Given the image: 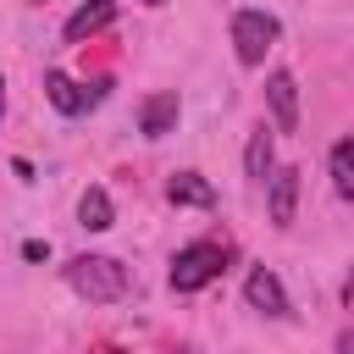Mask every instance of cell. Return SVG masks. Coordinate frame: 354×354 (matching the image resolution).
Masks as SVG:
<instances>
[{"label": "cell", "mask_w": 354, "mask_h": 354, "mask_svg": "<svg viewBox=\"0 0 354 354\" xmlns=\"http://www.w3.org/2000/svg\"><path fill=\"white\" fill-rule=\"evenodd\" d=\"M337 354H354V326H343V337H337Z\"/></svg>", "instance_id": "obj_14"}, {"label": "cell", "mask_w": 354, "mask_h": 354, "mask_svg": "<svg viewBox=\"0 0 354 354\" xmlns=\"http://www.w3.org/2000/svg\"><path fill=\"white\" fill-rule=\"evenodd\" d=\"M221 266H227V243H188L171 260V288L177 293H199L205 282L221 277Z\"/></svg>", "instance_id": "obj_2"}, {"label": "cell", "mask_w": 354, "mask_h": 354, "mask_svg": "<svg viewBox=\"0 0 354 354\" xmlns=\"http://www.w3.org/2000/svg\"><path fill=\"white\" fill-rule=\"evenodd\" d=\"M44 94H50V105H55V111H66V116H77V111H88V105H100V94H105V83H94V88H83V83H72L66 72H44Z\"/></svg>", "instance_id": "obj_5"}, {"label": "cell", "mask_w": 354, "mask_h": 354, "mask_svg": "<svg viewBox=\"0 0 354 354\" xmlns=\"http://www.w3.org/2000/svg\"><path fill=\"white\" fill-rule=\"evenodd\" d=\"M77 221H83L88 232H105V227L116 221V210H111V194H105V188H88V194L77 199Z\"/></svg>", "instance_id": "obj_12"}, {"label": "cell", "mask_w": 354, "mask_h": 354, "mask_svg": "<svg viewBox=\"0 0 354 354\" xmlns=\"http://www.w3.org/2000/svg\"><path fill=\"white\" fill-rule=\"evenodd\" d=\"M166 194H171V205H194V210H205V205H216V188L199 177V171H177L171 183H166Z\"/></svg>", "instance_id": "obj_10"}, {"label": "cell", "mask_w": 354, "mask_h": 354, "mask_svg": "<svg viewBox=\"0 0 354 354\" xmlns=\"http://www.w3.org/2000/svg\"><path fill=\"white\" fill-rule=\"evenodd\" d=\"M111 22H116V0H83V6L66 17L61 33H66V44H83L88 33H100V28H111Z\"/></svg>", "instance_id": "obj_7"}, {"label": "cell", "mask_w": 354, "mask_h": 354, "mask_svg": "<svg viewBox=\"0 0 354 354\" xmlns=\"http://www.w3.org/2000/svg\"><path fill=\"white\" fill-rule=\"evenodd\" d=\"M177 111H183L177 88H160V94H149V100L138 105V133H144V138H166V133L177 127Z\"/></svg>", "instance_id": "obj_6"}, {"label": "cell", "mask_w": 354, "mask_h": 354, "mask_svg": "<svg viewBox=\"0 0 354 354\" xmlns=\"http://www.w3.org/2000/svg\"><path fill=\"white\" fill-rule=\"evenodd\" d=\"M243 299H249L254 310H266V315H288V293H282L277 271H266V266H254V271H249V282H243Z\"/></svg>", "instance_id": "obj_8"}, {"label": "cell", "mask_w": 354, "mask_h": 354, "mask_svg": "<svg viewBox=\"0 0 354 354\" xmlns=\"http://www.w3.org/2000/svg\"><path fill=\"white\" fill-rule=\"evenodd\" d=\"M144 6H160V0H144Z\"/></svg>", "instance_id": "obj_16"}, {"label": "cell", "mask_w": 354, "mask_h": 354, "mask_svg": "<svg viewBox=\"0 0 354 354\" xmlns=\"http://www.w3.org/2000/svg\"><path fill=\"white\" fill-rule=\"evenodd\" d=\"M266 183H271V221H277V227H293V210H299V171H293V166H277Z\"/></svg>", "instance_id": "obj_9"}, {"label": "cell", "mask_w": 354, "mask_h": 354, "mask_svg": "<svg viewBox=\"0 0 354 354\" xmlns=\"http://www.w3.org/2000/svg\"><path fill=\"white\" fill-rule=\"evenodd\" d=\"M277 33H282V22L271 17V11H232V50H238V61L243 66H260L266 61V50L277 44Z\"/></svg>", "instance_id": "obj_3"}, {"label": "cell", "mask_w": 354, "mask_h": 354, "mask_svg": "<svg viewBox=\"0 0 354 354\" xmlns=\"http://www.w3.org/2000/svg\"><path fill=\"white\" fill-rule=\"evenodd\" d=\"M332 188L337 199H354V133L332 144Z\"/></svg>", "instance_id": "obj_13"}, {"label": "cell", "mask_w": 354, "mask_h": 354, "mask_svg": "<svg viewBox=\"0 0 354 354\" xmlns=\"http://www.w3.org/2000/svg\"><path fill=\"white\" fill-rule=\"evenodd\" d=\"M266 105H271V127L277 133L299 127V83H293V72H271L266 77Z\"/></svg>", "instance_id": "obj_4"}, {"label": "cell", "mask_w": 354, "mask_h": 354, "mask_svg": "<svg viewBox=\"0 0 354 354\" xmlns=\"http://www.w3.org/2000/svg\"><path fill=\"white\" fill-rule=\"evenodd\" d=\"M66 282L88 304H111V299L127 293V266L111 260V254H77V260H66Z\"/></svg>", "instance_id": "obj_1"}, {"label": "cell", "mask_w": 354, "mask_h": 354, "mask_svg": "<svg viewBox=\"0 0 354 354\" xmlns=\"http://www.w3.org/2000/svg\"><path fill=\"white\" fill-rule=\"evenodd\" d=\"M0 111H6V83H0Z\"/></svg>", "instance_id": "obj_15"}, {"label": "cell", "mask_w": 354, "mask_h": 354, "mask_svg": "<svg viewBox=\"0 0 354 354\" xmlns=\"http://www.w3.org/2000/svg\"><path fill=\"white\" fill-rule=\"evenodd\" d=\"M243 171H249V177H260V183L277 171V155H271V133H266V127H254V133H249V149H243Z\"/></svg>", "instance_id": "obj_11"}]
</instances>
